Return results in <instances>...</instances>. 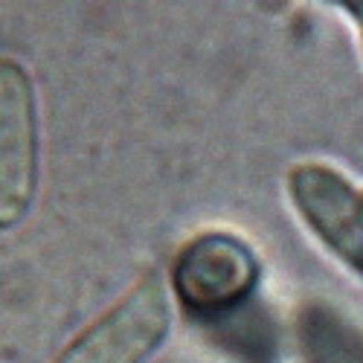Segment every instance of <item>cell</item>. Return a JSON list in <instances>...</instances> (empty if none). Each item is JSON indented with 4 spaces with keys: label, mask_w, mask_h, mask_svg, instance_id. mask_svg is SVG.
I'll list each match as a JSON object with an SVG mask.
<instances>
[{
    "label": "cell",
    "mask_w": 363,
    "mask_h": 363,
    "mask_svg": "<svg viewBox=\"0 0 363 363\" xmlns=\"http://www.w3.org/2000/svg\"><path fill=\"white\" fill-rule=\"evenodd\" d=\"M41 184L38 94L18 58L0 55V233L21 227Z\"/></svg>",
    "instance_id": "obj_1"
},
{
    "label": "cell",
    "mask_w": 363,
    "mask_h": 363,
    "mask_svg": "<svg viewBox=\"0 0 363 363\" xmlns=\"http://www.w3.org/2000/svg\"><path fill=\"white\" fill-rule=\"evenodd\" d=\"M294 213L346 270L363 279V192L328 163L302 160L288 169Z\"/></svg>",
    "instance_id": "obj_4"
},
{
    "label": "cell",
    "mask_w": 363,
    "mask_h": 363,
    "mask_svg": "<svg viewBox=\"0 0 363 363\" xmlns=\"http://www.w3.org/2000/svg\"><path fill=\"white\" fill-rule=\"evenodd\" d=\"M294 340L299 363H363V328L323 299L299 308Z\"/></svg>",
    "instance_id": "obj_5"
},
{
    "label": "cell",
    "mask_w": 363,
    "mask_h": 363,
    "mask_svg": "<svg viewBox=\"0 0 363 363\" xmlns=\"http://www.w3.org/2000/svg\"><path fill=\"white\" fill-rule=\"evenodd\" d=\"M169 331V285L157 270H148L52 363H145L166 343Z\"/></svg>",
    "instance_id": "obj_2"
},
{
    "label": "cell",
    "mask_w": 363,
    "mask_h": 363,
    "mask_svg": "<svg viewBox=\"0 0 363 363\" xmlns=\"http://www.w3.org/2000/svg\"><path fill=\"white\" fill-rule=\"evenodd\" d=\"M349 18L352 23L357 26V33H360V41H363V4H337Z\"/></svg>",
    "instance_id": "obj_6"
},
{
    "label": "cell",
    "mask_w": 363,
    "mask_h": 363,
    "mask_svg": "<svg viewBox=\"0 0 363 363\" xmlns=\"http://www.w3.org/2000/svg\"><path fill=\"white\" fill-rule=\"evenodd\" d=\"M262 264L253 247L227 230H206L186 241L169 274L174 299L198 317L233 311L256 294Z\"/></svg>",
    "instance_id": "obj_3"
}]
</instances>
